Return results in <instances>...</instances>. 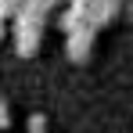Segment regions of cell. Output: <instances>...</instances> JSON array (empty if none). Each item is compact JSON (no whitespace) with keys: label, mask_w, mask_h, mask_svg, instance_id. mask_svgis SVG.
<instances>
[{"label":"cell","mask_w":133,"mask_h":133,"mask_svg":"<svg viewBox=\"0 0 133 133\" xmlns=\"http://www.w3.org/2000/svg\"><path fill=\"white\" fill-rule=\"evenodd\" d=\"M65 54L68 61H76V65H87L90 54H94V40H97V29H90V25H83V29H76V32H68L65 36Z\"/></svg>","instance_id":"6da1fadb"},{"label":"cell","mask_w":133,"mask_h":133,"mask_svg":"<svg viewBox=\"0 0 133 133\" xmlns=\"http://www.w3.org/2000/svg\"><path fill=\"white\" fill-rule=\"evenodd\" d=\"M25 130H29V133H47V115H43V111H32L29 122H25Z\"/></svg>","instance_id":"7a4b0ae2"},{"label":"cell","mask_w":133,"mask_h":133,"mask_svg":"<svg viewBox=\"0 0 133 133\" xmlns=\"http://www.w3.org/2000/svg\"><path fill=\"white\" fill-rule=\"evenodd\" d=\"M11 126V104H7V97H0V130H7Z\"/></svg>","instance_id":"3957f363"},{"label":"cell","mask_w":133,"mask_h":133,"mask_svg":"<svg viewBox=\"0 0 133 133\" xmlns=\"http://www.w3.org/2000/svg\"><path fill=\"white\" fill-rule=\"evenodd\" d=\"M4 36H7V29H4V22H0V40H4Z\"/></svg>","instance_id":"277c9868"}]
</instances>
